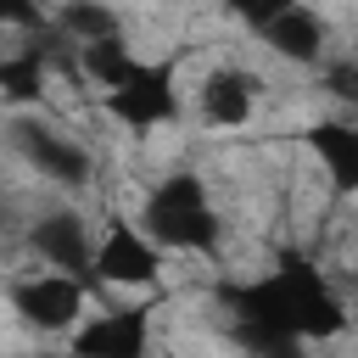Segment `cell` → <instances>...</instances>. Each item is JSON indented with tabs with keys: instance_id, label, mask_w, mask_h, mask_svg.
Here are the masks:
<instances>
[{
	"instance_id": "cell-1",
	"label": "cell",
	"mask_w": 358,
	"mask_h": 358,
	"mask_svg": "<svg viewBox=\"0 0 358 358\" xmlns=\"http://www.w3.org/2000/svg\"><path fill=\"white\" fill-rule=\"evenodd\" d=\"M218 308L229 313V330L263 358H296L302 341H330L352 324L347 296L308 257H280L252 280L218 285Z\"/></svg>"
},
{
	"instance_id": "cell-2",
	"label": "cell",
	"mask_w": 358,
	"mask_h": 358,
	"mask_svg": "<svg viewBox=\"0 0 358 358\" xmlns=\"http://www.w3.org/2000/svg\"><path fill=\"white\" fill-rule=\"evenodd\" d=\"M134 224H140L162 252H185V257H207V252H218V241H224V218H218V207H213V190H207V179L190 173V168L162 173V179L145 190Z\"/></svg>"
},
{
	"instance_id": "cell-3",
	"label": "cell",
	"mask_w": 358,
	"mask_h": 358,
	"mask_svg": "<svg viewBox=\"0 0 358 358\" xmlns=\"http://www.w3.org/2000/svg\"><path fill=\"white\" fill-rule=\"evenodd\" d=\"M168 252L134 224V218H106L95 229V257H90V285H117V291H145L162 280Z\"/></svg>"
},
{
	"instance_id": "cell-4",
	"label": "cell",
	"mask_w": 358,
	"mask_h": 358,
	"mask_svg": "<svg viewBox=\"0 0 358 358\" xmlns=\"http://www.w3.org/2000/svg\"><path fill=\"white\" fill-rule=\"evenodd\" d=\"M11 313L28 324V330H45V336H67L78 330L84 319V302H90V285L78 274H62V268H34L22 280H11Z\"/></svg>"
},
{
	"instance_id": "cell-5",
	"label": "cell",
	"mask_w": 358,
	"mask_h": 358,
	"mask_svg": "<svg viewBox=\"0 0 358 358\" xmlns=\"http://www.w3.org/2000/svg\"><path fill=\"white\" fill-rule=\"evenodd\" d=\"M11 151H17L39 179H50V185H62V190H78V185L95 179L90 145L73 140V134H62V129H50L45 117H17V123H11Z\"/></svg>"
},
{
	"instance_id": "cell-6",
	"label": "cell",
	"mask_w": 358,
	"mask_h": 358,
	"mask_svg": "<svg viewBox=\"0 0 358 358\" xmlns=\"http://www.w3.org/2000/svg\"><path fill=\"white\" fill-rule=\"evenodd\" d=\"M67 352L73 358H151V308L129 302V308L84 313Z\"/></svg>"
},
{
	"instance_id": "cell-7",
	"label": "cell",
	"mask_w": 358,
	"mask_h": 358,
	"mask_svg": "<svg viewBox=\"0 0 358 358\" xmlns=\"http://www.w3.org/2000/svg\"><path fill=\"white\" fill-rule=\"evenodd\" d=\"M28 252L39 257V268H62V274H78L90 285V257H95V224L73 207H56V213H39L28 224Z\"/></svg>"
},
{
	"instance_id": "cell-8",
	"label": "cell",
	"mask_w": 358,
	"mask_h": 358,
	"mask_svg": "<svg viewBox=\"0 0 358 358\" xmlns=\"http://www.w3.org/2000/svg\"><path fill=\"white\" fill-rule=\"evenodd\" d=\"M257 39H263L280 62H291V67H319V62L330 56V22H324L308 0L285 6L280 17H268V22L257 28Z\"/></svg>"
},
{
	"instance_id": "cell-9",
	"label": "cell",
	"mask_w": 358,
	"mask_h": 358,
	"mask_svg": "<svg viewBox=\"0 0 358 358\" xmlns=\"http://www.w3.org/2000/svg\"><path fill=\"white\" fill-rule=\"evenodd\" d=\"M257 95H263V78L246 73V67H229V62H224V67H213V73L201 78V90H196V112H201L207 129H241V123H252Z\"/></svg>"
},
{
	"instance_id": "cell-10",
	"label": "cell",
	"mask_w": 358,
	"mask_h": 358,
	"mask_svg": "<svg viewBox=\"0 0 358 358\" xmlns=\"http://www.w3.org/2000/svg\"><path fill=\"white\" fill-rule=\"evenodd\" d=\"M302 145L336 196H358V117H319L302 129Z\"/></svg>"
},
{
	"instance_id": "cell-11",
	"label": "cell",
	"mask_w": 358,
	"mask_h": 358,
	"mask_svg": "<svg viewBox=\"0 0 358 358\" xmlns=\"http://www.w3.org/2000/svg\"><path fill=\"white\" fill-rule=\"evenodd\" d=\"M45 78H50V56L39 45H22L11 56H0V95L17 106H39L45 101Z\"/></svg>"
},
{
	"instance_id": "cell-12",
	"label": "cell",
	"mask_w": 358,
	"mask_h": 358,
	"mask_svg": "<svg viewBox=\"0 0 358 358\" xmlns=\"http://www.w3.org/2000/svg\"><path fill=\"white\" fill-rule=\"evenodd\" d=\"M56 34L78 50V45H95V39H117L123 34V17L106 0H67L56 11Z\"/></svg>"
},
{
	"instance_id": "cell-13",
	"label": "cell",
	"mask_w": 358,
	"mask_h": 358,
	"mask_svg": "<svg viewBox=\"0 0 358 358\" xmlns=\"http://www.w3.org/2000/svg\"><path fill=\"white\" fill-rule=\"evenodd\" d=\"M319 84H324L330 101H341V106L358 112V56H324L319 62Z\"/></svg>"
},
{
	"instance_id": "cell-14",
	"label": "cell",
	"mask_w": 358,
	"mask_h": 358,
	"mask_svg": "<svg viewBox=\"0 0 358 358\" xmlns=\"http://www.w3.org/2000/svg\"><path fill=\"white\" fill-rule=\"evenodd\" d=\"M218 6H224L229 17H241V22L257 34L268 17H280V11H285V6H296V0H218Z\"/></svg>"
},
{
	"instance_id": "cell-15",
	"label": "cell",
	"mask_w": 358,
	"mask_h": 358,
	"mask_svg": "<svg viewBox=\"0 0 358 358\" xmlns=\"http://www.w3.org/2000/svg\"><path fill=\"white\" fill-rule=\"evenodd\" d=\"M45 6L39 0H0V28H39Z\"/></svg>"
},
{
	"instance_id": "cell-16",
	"label": "cell",
	"mask_w": 358,
	"mask_h": 358,
	"mask_svg": "<svg viewBox=\"0 0 358 358\" xmlns=\"http://www.w3.org/2000/svg\"><path fill=\"white\" fill-rule=\"evenodd\" d=\"M34 358H73V352H34Z\"/></svg>"
}]
</instances>
